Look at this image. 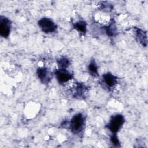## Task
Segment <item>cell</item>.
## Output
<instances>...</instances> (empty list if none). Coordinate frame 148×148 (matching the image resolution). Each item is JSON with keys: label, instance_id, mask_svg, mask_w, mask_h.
<instances>
[{"label": "cell", "instance_id": "cell-1", "mask_svg": "<svg viewBox=\"0 0 148 148\" xmlns=\"http://www.w3.org/2000/svg\"><path fill=\"white\" fill-rule=\"evenodd\" d=\"M85 124V117L82 113L75 114L69 122V129L73 134H79L82 132Z\"/></svg>", "mask_w": 148, "mask_h": 148}, {"label": "cell", "instance_id": "cell-2", "mask_svg": "<svg viewBox=\"0 0 148 148\" xmlns=\"http://www.w3.org/2000/svg\"><path fill=\"white\" fill-rule=\"evenodd\" d=\"M124 122V116L121 114H117L111 117L109 123L106 125V128L113 134H117L123 127Z\"/></svg>", "mask_w": 148, "mask_h": 148}, {"label": "cell", "instance_id": "cell-3", "mask_svg": "<svg viewBox=\"0 0 148 148\" xmlns=\"http://www.w3.org/2000/svg\"><path fill=\"white\" fill-rule=\"evenodd\" d=\"M38 24L42 31L46 34H50L55 32L57 29V25L50 18L47 17H43L40 18Z\"/></svg>", "mask_w": 148, "mask_h": 148}, {"label": "cell", "instance_id": "cell-4", "mask_svg": "<svg viewBox=\"0 0 148 148\" xmlns=\"http://www.w3.org/2000/svg\"><path fill=\"white\" fill-rule=\"evenodd\" d=\"M11 30L10 20L3 16L0 17V35L4 38H7L10 35Z\"/></svg>", "mask_w": 148, "mask_h": 148}, {"label": "cell", "instance_id": "cell-5", "mask_svg": "<svg viewBox=\"0 0 148 148\" xmlns=\"http://www.w3.org/2000/svg\"><path fill=\"white\" fill-rule=\"evenodd\" d=\"M54 75L57 80L61 84L68 82L73 78L72 74L66 69L58 68L55 71Z\"/></svg>", "mask_w": 148, "mask_h": 148}, {"label": "cell", "instance_id": "cell-6", "mask_svg": "<svg viewBox=\"0 0 148 148\" xmlns=\"http://www.w3.org/2000/svg\"><path fill=\"white\" fill-rule=\"evenodd\" d=\"M37 77L40 82L45 84H48L52 78V74L50 71L45 67H40L36 71Z\"/></svg>", "mask_w": 148, "mask_h": 148}, {"label": "cell", "instance_id": "cell-7", "mask_svg": "<svg viewBox=\"0 0 148 148\" xmlns=\"http://www.w3.org/2000/svg\"><path fill=\"white\" fill-rule=\"evenodd\" d=\"M102 80L108 88L114 87L117 83V77L110 72H107L102 75Z\"/></svg>", "mask_w": 148, "mask_h": 148}, {"label": "cell", "instance_id": "cell-8", "mask_svg": "<svg viewBox=\"0 0 148 148\" xmlns=\"http://www.w3.org/2000/svg\"><path fill=\"white\" fill-rule=\"evenodd\" d=\"M136 36L138 42L143 46L146 47L147 46V35L146 32H144L139 28H137L136 31Z\"/></svg>", "mask_w": 148, "mask_h": 148}, {"label": "cell", "instance_id": "cell-9", "mask_svg": "<svg viewBox=\"0 0 148 148\" xmlns=\"http://www.w3.org/2000/svg\"><path fill=\"white\" fill-rule=\"evenodd\" d=\"M86 87L84 84L77 83L75 90H74V97L77 98H83L84 97Z\"/></svg>", "mask_w": 148, "mask_h": 148}, {"label": "cell", "instance_id": "cell-10", "mask_svg": "<svg viewBox=\"0 0 148 148\" xmlns=\"http://www.w3.org/2000/svg\"><path fill=\"white\" fill-rule=\"evenodd\" d=\"M73 28L83 35L87 32V24L84 20H79L73 24Z\"/></svg>", "mask_w": 148, "mask_h": 148}, {"label": "cell", "instance_id": "cell-11", "mask_svg": "<svg viewBox=\"0 0 148 148\" xmlns=\"http://www.w3.org/2000/svg\"><path fill=\"white\" fill-rule=\"evenodd\" d=\"M105 30L106 34H107L109 36H116L117 33V30L116 28V26L114 24V22H111L109 25L105 27Z\"/></svg>", "mask_w": 148, "mask_h": 148}, {"label": "cell", "instance_id": "cell-12", "mask_svg": "<svg viewBox=\"0 0 148 148\" xmlns=\"http://www.w3.org/2000/svg\"><path fill=\"white\" fill-rule=\"evenodd\" d=\"M88 70L90 74L93 77L98 76V66L95 60H92L88 65Z\"/></svg>", "mask_w": 148, "mask_h": 148}, {"label": "cell", "instance_id": "cell-13", "mask_svg": "<svg viewBox=\"0 0 148 148\" xmlns=\"http://www.w3.org/2000/svg\"><path fill=\"white\" fill-rule=\"evenodd\" d=\"M58 68L60 69H66L70 65V61L68 58L65 57H60L57 61Z\"/></svg>", "mask_w": 148, "mask_h": 148}, {"label": "cell", "instance_id": "cell-14", "mask_svg": "<svg viewBox=\"0 0 148 148\" xmlns=\"http://www.w3.org/2000/svg\"><path fill=\"white\" fill-rule=\"evenodd\" d=\"M110 141L112 142V144L115 146H120V141L118 139V137L116 135V134H113L110 136Z\"/></svg>", "mask_w": 148, "mask_h": 148}]
</instances>
